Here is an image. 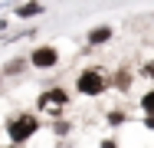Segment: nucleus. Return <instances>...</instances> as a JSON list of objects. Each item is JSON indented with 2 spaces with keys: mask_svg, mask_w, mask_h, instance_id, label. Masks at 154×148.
Instances as JSON below:
<instances>
[{
  "mask_svg": "<svg viewBox=\"0 0 154 148\" xmlns=\"http://www.w3.org/2000/svg\"><path fill=\"white\" fill-rule=\"evenodd\" d=\"M23 66H26V63H23V59H13V63H10V66H7V72H20V69H23Z\"/></svg>",
  "mask_w": 154,
  "mask_h": 148,
  "instance_id": "obj_8",
  "label": "nucleus"
},
{
  "mask_svg": "<svg viewBox=\"0 0 154 148\" xmlns=\"http://www.w3.org/2000/svg\"><path fill=\"white\" fill-rule=\"evenodd\" d=\"M36 13H43V3H23L17 10V17H36Z\"/></svg>",
  "mask_w": 154,
  "mask_h": 148,
  "instance_id": "obj_6",
  "label": "nucleus"
},
{
  "mask_svg": "<svg viewBox=\"0 0 154 148\" xmlns=\"http://www.w3.org/2000/svg\"><path fill=\"white\" fill-rule=\"evenodd\" d=\"M75 89H79L82 95H98V92L105 89V76H102L98 69H85V72L75 79Z\"/></svg>",
  "mask_w": 154,
  "mask_h": 148,
  "instance_id": "obj_2",
  "label": "nucleus"
},
{
  "mask_svg": "<svg viewBox=\"0 0 154 148\" xmlns=\"http://www.w3.org/2000/svg\"><path fill=\"white\" fill-rule=\"evenodd\" d=\"M144 125H148V128H154V115H148V122H144Z\"/></svg>",
  "mask_w": 154,
  "mask_h": 148,
  "instance_id": "obj_12",
  "label": "nucleus"
},
{
  "mask_svg": "<svg viewBox=\"0 0 154 148\" xmlns=\"http://www.w3.org/2000/svg\"><path fill=\"white\" fill-rule=\"evenodd\" d=\"M122 118H125L122 112H112V115H108V122H112V125H122Z\"/></svg>",
  "mask_w": 154,
  "mask_h": 148,
  "instance_id": "obj_9",
  "label": "nucleus"
},
{
  "mask_svg": "<svg viewBox=\"0 0 154 148\" xmlns=\"http://www.w3.org/2000/svg\"><path fill=\"white\" fill-rule=\"evenodd\" d=\"M56 59H59V53H56L53 46H39V50H33L30 63L36 66V69H53V66H56Z\"/></svg>",
  "mask_w": 154,
  "mask_h": 148,
  "instance_id": "obj_3",
  "label": "nucleus"
},
{
  "mask_svg": "<svg viewBox=\"0 0 154 148\" xmlns=\"http://www.w3.org/2000/svg\"><path fill=\"white\" fill-rule=\"evenodd\" d=\"M66 99H69V95H66L62 89H49V92H46V95L39 99V105H43V109H46V105H62Z\"/></svg>",
  "mask_w": 154,
  "mask_h": 148,
  "instance_id": "obj_4",
  "label": "nucleus"
},
{
  "mask_svg": "<svg viewBox=\"0 0 154 148\" xmlns=\"http://www.w3.org/2000/svg\"><path fill=\"white\" fill-rule=\"evenodd\" d=\"M105 40H112V30H108V27H95L92 33H89V43H92V46L105 43Z\"/></svg>",
  "mask_w": 154,
  "mask_h": 148,
  "instance_id": "obj_5",
  "label": "nucleus"
},
{
  "mask_svg": "<svg viewBox=\"0 0 154 148\" xmlns=\"http://www.w3.org/2000/svg\"><path fill=\"white\" fill-rule=\"evenodd\" d=\"M13 148H17V145H13Z\"/></svg>",
  "mask_w": 154,
  "mask_h": 148,
  "instance_id": "obj_13",
  "label": "nucleus"
},
{
  "mask_svg": "<svg viewBox=\"0 0 154 148\" xmlns=\"http://www.w3.org/2000/svg\"><path fill=\"white\" fill-rule=\"evenodd\" d=\"M102 148H118V145H115V142H102Z\"/></svg>",
  "mask_w": 154,
  "mask_h": 148,
  "instance_id": "obj_11",
  "label": "nucleus"
},
{
  "mask_svg": "<svg viewBox=\"0 0 154 148\" xmlns=\"http://www.w3.org/2000/svg\"><path fill=\"white\" fill-rule=\"evenodd\" d=\"M144 72H148V76H154V63H148V69H144Z\"/></svg>",
  "mask_w": 154,
  "mask_h": 148,
  "instance_id": "obj_10",
  "label": "nucleus"
},
{
  "mask_svg": "<svg viewBox=\"0 0 154 148\" xmlns=\"http://www.w3.org/2000/svg\"><path fill=\"white\" fill-rule=\"evenodd\" d=\"M141 109H144L148 115H154V89L148 92V95H144V99H141Z\"/></svg>",
  "mask_w": 154,
  "mask_h": 148,
  "instance_id": "obj_7",
  "label": "nucleus"
},
{
  "mask_svg": "<svg viewBox=\"0 0 154 148\" xmlns=\"http://www.w3.org/2000/svg\"><path fill=\"white\" fill-rule=\"evenodd\" d=\"M36 128H39V122H36L33 115H17V118H10V122H7V132H10V138H13V142H26Z\"/></svg>",
  "mask_w": 154,
  "mask_h": 148,
  "instance_id": "obj_1",
  "label": "nucleus"
}]
</instances>
